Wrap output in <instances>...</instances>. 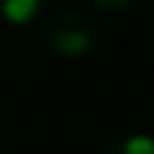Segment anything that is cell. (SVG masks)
Masks as SVG:
<instances>
[{"label": "cell", "mask_w": 154, "mask_h": 154, "mask_svg": "<svg viewBox=\"0 0 154 154\" xmlns=\"http://www.w3.org/2000/svg\"><path fill=\"white\" fill-rule=\"evenodd\" d=\"M42 42L51 54L63 60H79L100 45V27L94 24L91 15L66 9L42 24Z\"/></svg>", "instance_id": "6da1fadb"}, {"label": "cell", "mask_w": 154, "mask_h": 154, "mask_svg": "<svg viewBox=\"0 0 154 154\" xmlns=\"http://www.w3.org/2000/svg\"><path fill=\"white\" fill-rule=\"evenodd\" d=\"M48 0H0V24L6 27H33L39 24Z\"/></svg>", "instance_id": "7a4b0ae2"}, {"label": "cell", "mask_w": 154, "mask_h": 154, "mask_svg": "<svg viewBox=\"0 0 154 154\" xmlns=\"http://www.w3.org/2000/svg\"><path fill=\"white\" fill-rule=\"evenodd\" d=\"M103 154H154V133H145V130L124 133L112 139L103 148Z\"/></svg>", "instance_id": "3957f363"}, {"label": "cell", "mask_w": 154, "mask_h": 154, "mask_svg": "<svg viewBox=\"0 0 154 154\" xmlns=\"http://www.w3.org/2000/svg\"><path fill=\"white\" fill-rule=\"evenodd\" d=\"M88 3L100 12V15H109V18H118V15H127L133 12L142 0H88Z\"/></svg>", "instance_id": "277c9868"}]
</instances>
